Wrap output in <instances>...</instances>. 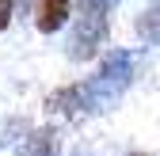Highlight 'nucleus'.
Listing matches in <instances>:
<instances>
[{
	"label": "nucleus",
	"instance_id": "nucleus-4",
	"mask_svg": "<svg viewBox=\"0 0 160 156\" xmlns=\"http://www.w3.org/2000/svg\"><path fill=\"white\" fill-rule=\"evenodd\" d=\"M12 8H15V0H0V31L12 23Z\"/></svg>",
	"mask_w": 160,
	"mask_h": 156
},
{
	"label": "nucleus",
	"instance_id": "nucleus-2",
	"mask_svg": "<svg viewBox=\"0 0 160 156\" xmlns=\"http://www.w3.org/2000/svg\"><path fill=\"white\" fill-rule=\"evenodd\" d=\"M57 152V137L50 129H38V133H31L27 137V145H23V156H53Z\"/></svg>",
	"mask_w": 160,
	"mask_h": 156
},
{
	"label": "nucleus",
	"instance_id": "nucleus-3",
	"mask_svg": "<svg viewBox=\"0 0 160 156\" xmlns=\"http://www.w3.org/2000/svg\"><path fill=\"white\" fill-rule=\"evenodd\" d=\"M141 31H145L149 38H160V8H156V12H149V19L141 23Z\"/></svg>",
	"mask_w": 160,
	"mask_h": 156
},
{
	"label": "nucleus",
	"instance_id": "nucleus-1",
	"mask_svg": "<svg viewBox=\"0 0 160 156\" xmlns=\"http://www.w3.org/2000/svg\"><path fill=\"white\" fill-rule=\"evenodd\" d=\"M69 8L72 0H34V23L42 34H53L69 23Z\"/></svg>",
	"mask_w": 160,
	"mask_h": 156
}]
</instances>
